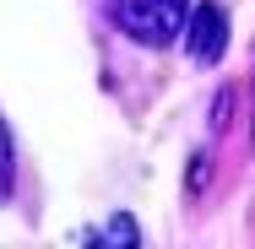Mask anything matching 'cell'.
I'll return each instance as SVG.
<instances>
[{"label":"cell","mask_w":255,"mask_h":249,"mask_svg":"<svg viewBox=\"0 0 255 249\" xmlns=\"http://www.w3.org/2000/svg\"><path fill=\"white\" fill-rule=\"evenodd\" d=\"M190 0H109V22L136 44H174Z\"/></svg>","instance_id":"6da1fadb"},{"label":"cell","mask_w":255,"mask_h":249,"mask_svg":"<svg viewBox=\"0 0 255 249\" xmlns=\"http://www.w3.org/2000/svg\"><path fill=\"white\" fill-rule=\"evenodd\" d=\"M223 49H228V11H223L217 0H206V5L190 11V54H196L201 65H212Z\"/></svg>","instance_id":"7a4b0ae2"},{"label":"cell","mask_w":255,"mask_h":249,"mask_svg":"<svg viewBox=\"0 0 255 249\" xmlns=\"http://www.w3.org/2000/svg\"><path fill=\"white\" fill-rule=\"evenodd\" d=\"M136 239H141V233H136V222H130V217H114V222H109V233H93L87 244L103 249V244H136Z\"/></svg>","instance_id":"3957f363"},{"label":"cell","mask_w":255,"mask_h":249,"mask_svg":"<svg viewBox=\"0 0 255 249\" xmlns=\"http://www.w3.org/2000/svg\"><path fill=\"white\" fill-rule=\"evenodd\" d=\"M11 173H16V163H11V136H5V125H0V200L11 195Z\"/></svg>","instance_id":"277c9868"}]
</instances>
